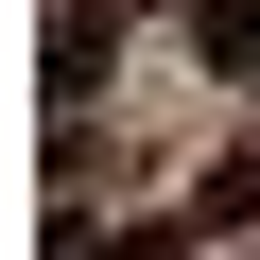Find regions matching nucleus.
<instances>
[{"label": "nucleus", "mask_w": 260, "mask_h": 260, "mask_svg": "<svg viewBox=\"0 0 260 260\" xmlns=\"http://www.w3.org/2000/svg\"><path fill=\"white\" fill-rule=\"evenodd\" d=\"M104 104V0H52V121Z\"/></svg>", "instance_id": "nucleus-1"}, {"label": "nucleus", "mask_w": 260, "mask_h": 260, "mask_svg": "<svg viewBox=\"0 0 260 260\" xmlns=\"http://www.w3.org/2000/svg\"><path fill=\"white\" fill-rule=\"evenodd\" d=\"M191 52H208V70L243 87V70H260V0H191Z\"/></svg>", "instance_id": "nucleus-2"}]
</instances>
